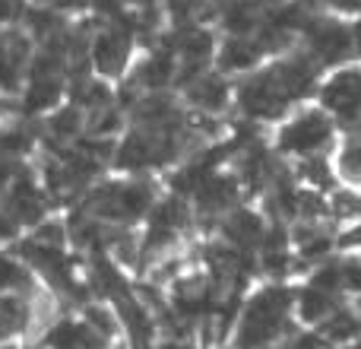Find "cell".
I'll list each match as a JSON object with an SVG mask.
<instances>
[{"label":"cell","instance_id":"cell-10","mask_svg":"<svg viewBox=\"0 0 361 349\" xmlns=\"http://www.w3.org/2000/svg\"><path fill=\"white\" fill-rule=\"evenodd\" d=\"M336 299H339L336 292L320 289V286H314V283H311V286H305L298 295H295V314H298V321H305V324L320 327L339 308Z\"/></svg>","mask_w":361,"mask_h":349},{"label":"cell","instance_id":"cell-16","mask_svg":"<svg viewBox=\"0 0 361 349\" xmlns=\"http://www.w3.org/2000/svg\"><path fill=\"white\" fill-rule=\"evenodd\" d=\"M171 73H175V57L171 54H156L143 70H140V83L149 86V89H159V86H165V83L171 80Z\"/></svg>","mask_w":361,"mask_h":349},{"label":"cell","instance_id":"cell-3","mask_svg":"<svg viewBox=\"0 0 361 349\" xmlns=\"http://www.w3.org/2000/svg\"><path fill=\"white\" fill-rule=\"evenodd\" d=\"M311 83V70L305 64H282L276 70L254 76L250 83H244L241 89V105L254 118H276L286 112V105L301 95Z\"/></svg>","mask_w":361,"mask_h":349},{"label":"cell","instance_id":"cell-25","mask_svg":"<svg viewBox=\"0 0 361 349\" xmlns=\"http://www.w3.org/2000/svg\"><path fill=\"white\" fill-rule=\"evenodd\" d=\"M0 349H23V346H16V343H10V346H0Z\"/></svg>","mask_w":361,"mask_h":349},{"label":"cell","instance_id":"cell-14","mask_svg":"<svg viewBox=\"0 0 361 349\" xmlns=\"http://www.w3.org/2000/svg\"><path fill=\"white\" fill-rule=\"evenodd\" d=\"M38 276L19 254L0 251V292H32L38 286Z\"/></svg>","mask_w":361,"mask_h":349},{"label":"cell","instance_id":"cell-23","mask_svg":"<svg viewBox=\"0 0 361 349\" xmlns=\"http://www.w3.org/2000/svg\"><path fill=\"white\" fill-rule=\"evenodd\" d=\"M333 4H343V6H361V0H333Z\"/></svg>","mask_w":361,"mask_h":349},{"label":"cell","instance_id":"cell-26","mask_svg":"<svg viewBox=\"0 0 361 349\" xmlns=\"http://www.w3.org/2000/svg\"><path fill=\"white\" fill-rule=\"evenodd\" d=\"M358 42H361V25H358Z\"/></svg>","mask_w":361,"mask_h":349},{"label":"cell","instance_id":"cell-13","mask_svg":"<svg viewBox=\"0 0 361 349\" xmlns=\"http://www.w3.org/2000/svg\"><path fill=\"white\" fill-rule=\"evenodd\" d=\"M23 67H25V42L19 35H4L0 38V89H6V93L19 89Z\"/></svg>","mask_w":361,"mask_h":349},{"label":"cell","instance_id":"cell-7","mask_svg":"<svg viewBox=\"0 0 361 349\" xmlns=\"http://www.w3.org/2000/svg\"><path fill=\"white\" fill-rule=\"evenodd\" d=\"M324 105L345 121L358 118L361 114V73L358 70H339L336 76H330V83L324 86Z\"/></svg>","mask_w":361,"mask_h":349},{"label":"cell","instance_id":"cell-21","mask_svg":"<svg viewBox=\"0 0 361 349\" xmlns=\"http://www.w3.org/2000/svg\"><path fill=\"white\" fill-rule=\"evenodd\" d=\"M156 349H200L193 343L190 337H171V340H162V343H156Z\"/></svg>","mask_w":361,"mask_h":349},{"label":"cell","instance_id":"cell-20","mask_svg":"<svg viewBox=\"0 0 361 349\" xmlns=\"http://www.w3.org/2000/svg\"><path fill=\"white\" fill-rule=\"evenodd\" d=\"M339 169H343L345 178L361 181V137H358V140H349V143H345L343 159H339Z\"/></svg>","mask_w":361,"mask_h":349},{"label":"cell","instance_id":"cell-9","mask_svg":"<svg viewBox=\"0 0 361 349\" xmlns=\"http://www.w3.org/2000/svg\"><path fill=\"white\" fill-rule=\"evenodd\" d=\"M127 54H130V38H127L121 29H108L95 38L92 61H95V70H99L102 76H118L127 64Z\"/></svg>","mask_w":361,"mask_h":349},{"label":"cell","instance_id":"cell-8","mask_svg":"<svg viewBox=\"0 0 361 349\" xmlns=\"http://www.w3.org/2000/svg\"><path fill=\"white\" fill-rule=\"evenodd\" d=\"M61 86H63V70H61V61L54 54L51 57H42V61L32 67V76H29V93H25V105L32 112L38 108H48L54 105V99L61 95Z\"/></svg>","mask_w":361,"mask_h":349},{"label":"cell","instance_id":"cell-24","mask_svg":"<svg viewBox=\"0 0 361 349\" xmlns=\"http://www.w3.org/2000/svg\"><path fill=\"white\" fill-rule=\"evenodd\" d=\"M343 349H361V340H355V343H352V346H343Z\"/></svg>","mask_w":361,"mask_h":349},{"label":"cell","instance_id":"cell-11","mask_svg":"<svg viewBox=\"0 0 361 349\" xmlns=\"http://www.w3.org/2000/svg\"><path fill=\"white\" fill-rule=\"evenodd\" d=\"M222 235L228 238L231 248L250 251V248H257V244H263L267 229H263L260 216H254V213H247V210H235V213H228V219L222 223Z\"/></svg>","mask_w":361,"mask_h":349},{"label":"cell","instance_id":"cell-4","mask_svg":"<svg viewBox=\"0 0 361 349\" xmlns=\"http://www.w3.org/2000/svg\"><path fill=\"white\" fill-rule=\"evenodd\" d=\"M333 140V127L326 114L320 112H305L282 127L279 134V150L292 153V156H317L326 143Z\"/></svg>","mask_w":361,"mask_h":349},{"label":"cell","instance_id":"cell-22","mask_svg":"<svg viewBox=\"0 0 361 349\" xmlns=\"http://www.w3.org/2000/svg\"><path fill=\"white\" fill-rule=\"evenodd\" d=\"M19 6V0H0V16H13Z\"/></svg>","mask_w":361,"mask_h":349},{"label":"cell","instance_id":"cell-19","mask_svg":"<svg viewBox=\"0 0 361 349\" xmlns=\"http://www.w3.org/2000/svg\"><path fill=\"white\" fill-rule=\"evenodd\" d=\"M80 112L76 108H63V112H57L54 118H51L48 131L54 140H61V143H67V140H73L76 134H80Z\"/></svg>","mask_w":361,"mask_h":349},{"label":"cell","instance_id":"cell-18","mask_svg":"<svg viewBox=\"0 0 361 349\" xmlns=\"http://www.w3.org/2000/svg\"><path fill=\"white\" fill-rule=\"evenodd\" d=\"M257 54H260V51H257L250 42H228L222 51V67L225 70H244L257 61Z\"/></svg>","mask_w":361,"mask_h":349},{"label":"cell","instance_id":"cell-1","mask_svg":"<svg viewBox=\"0 0 361 349\" xmlns=\"http://www.w3.org/2000/svg\"><path fill=\"white\" fill-rule=\"evenodd\" d=\"M295 318V295L286 286H263L241 305L231 331L235 349H276L288 340Z\"/></svg>","mask_w":361,"mask_h":349},{"label":"cell","instance_id":"cell-2","mask_svg":"<svg viewBox=\"0 0 361 349\" xmlns=\"http://www.w3.org/2000/svg\"><path fill=\"white\" fill-rule=\"evenodd\" d=\"M156 206V194L152 184L143 178H127V181H105V184L92 187L86 200V213L105 225H121L127 229L130 223L146 219Z\"/></svg>","mask_w":361,"mask_h":349},{"label":"cell","instance_id":"cell-15","mask_svg":"<svg viewBox=\"0 0 361 349\" xmlns=\"http://www.w3.org/2000/svg\"><path fill=\"white\" fill-rule=\"evenodd\" d=\"M190 99L193 105L206 108V112H219V108L225 105V86L219 76H209V73H200L197 80L190 83Z\"/></svg>","mask_w":361,"mask_h":349},{"label":"cell","instance_id":"cell-5","mask_svg":"<svg viewBox=\"0 0 361 349\" xmlns=\"http://www.w3.org/2000/svg\"><path fill=\"white\" fill-rule=\"evenodd\" d=\"M0 210H4L16 225H38L44 216V210H48V203H44V194L38 191L35 181H32L29 174L16 172L10 181H6Z\"/></svg>","mask_w":361,"mask_h":349},{"label":"cell","instance_id":"cell-17","mask_svg":"<svg viewBox=\"0 0 361 349\" xmlns=\"http://www.w3.org/2000/svg\"><path fill=\"white\" fill-rule=\"evenodd\" d=\"M314 45H317V54L324 57V61H333V57H339L349 48V35H345L343 29H336V25H326V29L317 32Z\"/></svg>","mask_w":361,"mask_h":349},{"label":"cell","instance_id":"cell-6","mask_svg":"<svg viewBox=\"0 0 361 349\" xmlns=\"http://www.w3.org/2000/svg\"><path fill=\"white\" fill-rule=\"evenodd\" d=\"M44 349H111L114 340L99 333L80 314H61L57 324L42 337Z\"/></svg>","mask_w":361,"mask_h":349},{"label":"cell","instance_id":"cell-12","mask_svg":"<svg viewBox=\"0 0 361 349\" xmlns=\"http://www.w3.org/2000/svg\"><path fill=\"white\" fill-rule=\"evenodd\" d=\"M238 187L231 178H225V174H206L203 181H200L197 187H193V197H197V206L203 213H222L231 206V200H235Z\"/></svg>","mask_w":361,"mask_h":349}]
</instances>
